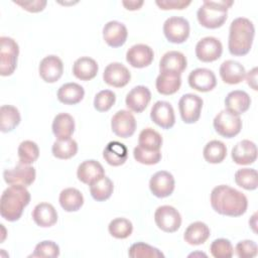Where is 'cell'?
I'll return each mask as SVG.
<instances>
[{"instance_id": "6da1fadb", "label": "cell", "mask_w": 258, "mask_h": 258, "mask_svg": "<svg viewBox=\"0 0 258 258\" xmlns=\"http://www.w3.org/2000/svg\"><path fill=\"white\" fill-rule=\"evenodd\" d=\"M211 206L220 215L239 217L247 211L248 200L238 189L221 184L214 187L211 192Z\"/></svg>"}, {"instance_id": "7a4b0ae2", "label": "cell", "mask_w": 258, "mask_h": 258, "mask_svg": "<svg viewBox=\"0 0 258 258\" xmlns=\"http://www.w3.org/2000/svg\"><path fill=\"white\" fill-rule=\"evenodd\" d=\"M30 202V194L26 186L10 184L1 195L0 214L8 222H15L21 217L24 208Z\"/></svg>"}, {"instance_id": "3957f363", "label": "cell", "mask_w": 258, "mask_h": 258, "mask_svg": "<svg viewBox=\"0 0 258 258\" xmlns=\"http://www.w3.org/2000/svg\"><path fill=\"white\" fill-rule=\"evenodd\" d=\"M255 34L254 24L246 17H238L231 22L228 47L231 54L242 56L247 54L252 46Z\"/></svg>"}, {"instance_id": "277c9868", "label": "cell", "mask_w": 258, "mask_h": 258, "mask_svg": "<svg viewBox=\"0 0 258 258\" xmlns=\"http://www.w3.org/2000/svg\"><path fill=\"white\" fill-rule=\"evenodd\" d=\"M232 5L233 1L205 0L197 12L200 24L210 29L221 27L227 20L228 8Z\"/></svg>"}, {"instance_id": "5b68a950", "label": "cell", "mask_w": 258, "mask_h": 258, "mask_svg": "<svg viewBox=\"0 0 258 258\" xmlns=\"http://www.w3.org/2000/svg\"><path fill=\"white\" fill-rule=\"evenodd\" d=\"M0 44V75L10 76L17 66L19 46L13 38L8 36H1Z\"/></svg>"}, {"instance_id": "8992f818", "label": "cell", "mask_w": 258, "mask_h": 258, "mask_svg": "<svg viewBox=\"0 0 258 258\" xmlns=\"http://www.w3.org/2000/svg\"><path fill=\"white\" fill-rule=\"evenodd\" d=\"M213 125L218 134L226 138H232L240 133L242 120L239 115L225 109L216 115Z\"/></svg>"}, {"instance_id": "52a82bcc", "label": "cell", "mask_w": 258, "mask_h": 258, "mask_svg": "<svg viewBox=\"0 0 258 258\" xmlns=\"http://www.w3.org/2000/svg\"><path fill=\"white\" fill-rule=\"evenodd\" d=\"M163 33L172 43H182L189 35V23L180 16H171L163 23Z\"/></svg>"}, {"instance_id": "ba28073f", "label": "cell", "mask_w": 258, "mask_h": 258, "mask_svg": "<svg viewBox=\"0 0 258 258\" xmlns=\"http://www.w3.org/2000/svg\"><path fill=\"white\" fill-rule=\"evenodd\" d=\"M154 221L157 227L166 233L177 231L181 225V216L172 206H160L154 213Z\"/></svg>"}, {"instance_id": "9c48e42d", "label": "cell", "mask_w": 258, "mask_h": 258, "mask_svg": "<svg viewBox=\"0 0 258 258\" xmlns=\"http://www.w3.org/2000/svg\"><path fill=\"white\" fill-rule=\"evenodd\" d=\"M203 108V100L195 94H184L178 102L179 114L182 121L186 124L196 123L201 116Z\"/></svg>"}, {"instance_id": "30bf717a", "label": "cell", "mask_w": 258, "mask_h": 258, "mask_svg": "<svg viewBox=\"0 0 258 258\" xmlns=\"http://www.w3.org/2000/svg\"><path fill=\"white\" fill-rule=\"evenodd\" d=\"M35 168L33 166L18 163L13 168L5 169L3 171V177L8 184H20L28 186L35 180Z\"/></svg>"}, {"instance_id": "8fae6325", "label": "cell", "mask_w": 258, "mask_h": 258, "mask_svg": "<svg viewBox=\"0 0 258 258\" xmlns=\"http://www.w3.org/2000/svg\"><path fill=\"white\" fill-rule=\"evenodd\" d=\"M111 128L115 135L121 138L132 136L136 129V120L133 114L127 110H120L115 113L111 120Z\"/></svg>"}, {"instance_id": "7c38bea8", "label": "cell", "mask_w": 258, "mask_h": 258, "mask_svg": "<svg viewBox=\"0 0 258 258\" xmlns=\"http://www.w3.org/2000/svg\"><path fill=\"white\" fill-rule=\"evenodd\" d=\"M223 52L221 41L214 36H206L198 41L196 45V55L204 62L217 60Z\"/></svg>"}, {"instance_id": "4fadbf2b", "label": "cell", "mask_w": 258, "mask_h": 258, "mask_svg": "<svg viewBox=\"0 0 258 258\" xmlns=\"http://www.w3.org/2000/svg\"><path fill=\"white\" fill-rule=\"evenodd\" d=\"M174 183V177L170 172L160 170L151 176L149 180V188L155 197L166 198L172 194Z\"/></svg>"}, {"instance_id": "5bb4252c", "label": "cell", "mask_w": 258, "mask_h": 258, "mask_svg": "<svg viewBox=\"0 0 258 258\" xmlns=\"http://www.w3.org/2000/svg\"><path fill=\"white\" fill-rule=\"evenodd\" d=\"M187 81L190 88L199 92L212 91L217 85V79L214 72L205 68H199L191 71Z\"/></svg>"}, {"instance_id": "9a60e30c", "label": "cell", "mask_w": 258, "mask_h": 258, "mask_svg": "<svg viewBox=\"0 0 258 258\" xmlns=\"http://www.w3.org/2000/svg\"><path fill=\"white\" fill-rule=\"evenodd\" d=\"M38 72L40 78L46 83H54L60 79L63 73L61 59L53 54L43 57L39 63Z\"/></svg>"}, {"instance_id": "2e32d148", "label": "cell", "mask_w": 258, "mask_h": 258, "mask_svg": "<svg viewBox=\"0 0 258 258\" xmlns=\"http://www.w3.org/2000/svg\"><path fill=\"white\" fill-rule=\"evenodd\" d=\"M154 57L153 49L143 43H137L132 45L126 52V60L127 62L137 69H142L148 67Z\"/></svg>"}, {"instance_id": "e0dca14e", "label": "cell", "mask_w": 258, "mask_h": 258, "mask_svg": "<svg viewBox=\"0 0 258 258\" xmlns=\"http://www.w3.org/2000/svg\"><path fill=\"white\" fill-rule=\"evenodd\" d=\"M151 120L163 129L171 128L175 123L174 110L170 103L166 101H157L150 111Z\"/></svg>"}, {"instance_id": "ac0fdd59", "label": "cell", "mask_w": 258, "mask_h": 258, "mask_svg": "<svg viewBox=\"0 0 258 258\" xmlns=\"http://www.w3.org/2000/svg\"><path fill=\"white\" fill-rule=\"evenodd\" d=\"M103 79L109 86L122 88L129 83L131 74L124 64L120 62H111L105 68Z\"/></svg>"}, {"instance_id": "d6986e66", "label": "cell", "mask_w": 258, "mask_h": 258, "mask_svg": "<svg viewBox=\"0 0 258 258\" xmlns=\"http://www.w3.org/2000/svg\"><path fill=\"white\" fill-rule=\"evenodd\" d=\"M127 36L128 31L126 26L117 20H111L103 27V38L109 46H122L125 43Z\"/></svg>"}, {"instance_id": "ffe728a7", "label": "cell", "mask_w": 258, "mask_h": 258, "mask_svg": "<svg viewBox=\"0 0 258 258\" xmlns=\"http://www.w3.org/2000/svg\"><path fill=\"white\" fill-rule=\"evenodd\" d=\"M231 155L232 159L237 164L247 165L254 163L257 158L256 144L248 139L241 140L232 148Z\"/></svg>"}, {"instance_id": "44dd1931", "label": "cell", "mask_w": 258, "mask_h": 258, "mask_svg": "<svg viewBox=\"0 0 258 258\" xmlns=\"http://www.w3.org/2000/svg\"><path fill=\"white\" fill-rule=\"evenodd\" d=\"M151 100V93L145 86H136L126 96V106L135 113H141L145 110Z\"/></svg>"}, {"instance_id": "7402d4cb", "label": "cell", "mask_w": 258, "mask_h": 258, "mask_svg": "<svg viewBox=\"0 0 258 258\" xmlns=\"http://www.w3.org/2000/svg\"><path fill=\"white\" fill-rule=\"evenodd\" d=\"M219 72L223 82L229 85H236L241 83L246 76L245 68L239 61L233 59H227L223 61Z\"/></svg>"}, {"instance_id": "603a6c76", "label": "cell", "mask_w": 258, "mask_h": 258, "mask_svg": "<svg viewBox=\"0 0 258 258\" xmlns=\"http://www.w3.org/2000/svg\"><path fill=\"white\" fill-rule=\"evenodd\" d=\"M105 175V170L102 164L94 159H89L83 161L77 170V176L79 180L86 184H91L97 179Z\"/></svg>"}, {"instance_id": "cb8c5ba5", "label": "cell", "mask_w": 258, "mask_h": 258, "mask_svg": "<svg viewBox=\"0 0 258 258\" xmlns=\"http://www.w3.org/2000/svg\"><path fill=\"white\" fill-rule=\"evenodd\" d=\"M186 57L183 53L176 50L165 52L159 61L160 72H172L181 75L186 69Z\"/></svg>"}, {"instance_id": "d4e9b609", "label": "cell", "mask_w": 258, "mask_h": 258, "mask_svg": "<svg viewBox=\"0 0 258 258\" xmlns=\"http://www.w3.org/2000/svg\"><path fill=\"white\" fill-rule=\"evenodd\" d=\"M32 219L37 226L48 228L57 222V213L51 204L40 203L34 207Z\"/></svg>"}, {"instance_id": "484cf974", "label": "cell", "mask_w": 258, "mask_h": 258, "mask_svg": "<svg viewBox=\"0 0 258 258\" xmlns=\"http://www.w3.org/2000/svg\"><path fill=\"white\" fill-rule=\"evenodd\" d=\"M251 105L250 96L242 90L230 92L225 99L226 109L237 115L245 113Z\"/></svg>"}, {"instance_id": "4316f807", "label": "cell", "mask_w": 258, "mask_h": 258, "mask_svg": "<svg viewBox=\"0 0 258 258\" xmlns=\"http://www.w3.org/2000/svg\"><path fill=\"white\" fill-rule=\"evenodd\" d=\"M181 85L179 74L172 72H160L156 78V90L161 95H171L176 93Z\"/></svg>"}, {"instance_id": "83f0119b", "label": "cell", "mask_w": 258, "mask_h": 258, "mask_svg": "<svg viewBox=\"0 0 258 258\" xmlns=\"http://www.w3.org/2000/svg\"><path fill=\"white\" fill-rule=\"evenodd\" d=\"M103 157L108 164L112 166H119L125 163L128 157V149L125 144L119 141L109 142L104 151Z\"/></svg>"}, {"instance_id": "f1b7e54d", "label": "cell", "mask_w": 258, "mask_h": 258, "mask_svg": "<svg viewBox=\"0 0 258 258\" xmlns=\"http://www.w3.org/2000/svg\"><path fill=\"white\" fill-rule=\"evenodd\" d=\"M98 63L95 59L89 56L78 58L73 64V74L76 78L82 81H90L98 74Z\"/></svg>"}, {"instance_id": "f546056e", "label": "cell", "mask_w": 258, "mask_h": 258, "mask_svg": "<svg viewBox=\"0 0 258 258\" xmlns=\"http://www.w3.org/2000/svg\"><path fill=\"white\" fill-rule=\"evenodd\" d=\"M75 131V120L68 113L57 114L52 121V132L59 140L71 138Z\"/></svg>"}, {"instance_id": "4dcf8cb0", "label": "cell", "mask_w": 258, "mask_h": 258, "mask_svg": "<svg viewBox=\"0 0 258 258\" xmlns=\"http://www.w3.org/2000/svg\"><path fill=\"white\" fill-rule=\"evenodd\" d=\"M85 96L84 88L77 83H67L57 90V99L66 105H76Z\"/></svg>"}, {"instance_id": "1f68e13d", "label": "cell", "mask_w": 258, "mask_h": 258, "mask_svg": "<svg viewBox=\"0 0 258 258\" xmlns=\"http://www.w3.org/2000/svg\"><path fill=\"white\" fill-rule=\"evenodd\" d=\"M210 237V228L204 222H194L184 231L183 239L189 245L204 244Z\"/></svg>"}, {"instance_id": "d6a6232c", "label": "cell", "mask_w": 258, "mask_h": 258, "mask_svg": "<svg viewBox=\"0 0 258 258\" xmlns=\"http://www.w3.org/2000/svg\"><path fill=\"white\" fill-rule=\"evenodd\" d=\"M59 204L66 212L79 211L84 205V197L82 192L75 187H68L59 194Z\"/></svg>"}, {"instance_id": "836d02e7", "label": "cell", "mask_w": 258, "mask_h": 258, "mask_svg": "<svg viewBox=\"0 0 258 258\" xmlns=\"http://www.w3.org/2000/svg\"><path fill=\"white\" fill-rule=\"evenodd\" d=\"M0 130L3 133L14 130L20 123V113L18 109L11 105H3L0 108Z\"/></svg>"}, {"instance_id": "e575fe53", "label": "cell", "mask_w": 258, "mask_h": 258, "mask_svg": "<svg viewBox=\"0 0 258 258\" xmlns=\"http://www.w3.org/2000/svg\"><path fill=\"white\" fill-rule=\"evenodd\" d=\"M114 190L113 181L106 175L97 179L90 184V194L97 202H104L108 200Z\"/></svg>"}, {"instance_id": "d590c367", "label": "cell", "mask_w": 258, "mask_h": 258, "mask_svg": "<svg viewBox=\"0 0 258 258\" xmlns=\"http://www.w3.org/2000/svg\"><path fill=\"white\" fill-rule=\"evenodd\" d=\"M203 155L209 163H220L227 156V147L220 140H212L204 147Z\"/></svg>"}, {"instance_id": "8d00e7d4", "label": "cell", "mask_w": 258, "mask_h": 258, "mask_svg": "<svg viewBox=\"0 0 258 258\" xmlns=\"http://www.w3.org/2000/svg\"><path fill=\"white\" fill-rule=\"evenodd\" d=\"M138 145L145 150L158 151L162 145V137L157 131L148 127L140 132Z\"/></svg>"}, {"instance_id": "74e56055", "label": "cell", "mask_w": 258, "mask_h": 258, "mask_svg": "<svg viewBox=\"0 0 258 258\" xmlns=\"http://www.w3.org/2000/svg\"><path fill=\"white\" fill-rule=\"evenodd\" d=\"M78 151V143L76 140L69 138L64 140H55L51 147V152L58 159H69L76 155Z\"/></svg>"}, {"instance_id": "f35d334b", "label": "cell", "mask_w": 258, "mask_h": 258, "mask_svg": "<svg viewBox=\"0 0 258 258\" xmlns=\"http://www.w3.org/2000/svg\"><path fill=\"white\" fill-rule=\"evenodd\" d=\"M128 255L131 258H164V254L159 249L143 242L131 245Z\"/></svg>"}, {"instance_id": "ab89813d", "label": "cell", "mask_w": 258, "mask_h": 258, "mask_svg": "<svg viewBox=\"0 0 258 258\" xmlns=\"http://www.w3.org/2000/svg\"><path fill=\"white\" fill-rule=\"evenodd\" d=\"M39 156L38 145L31 140H24L18 146L19 162L30 165Z\"/></svg>"}, {"instance_id": "60d3db41", "label": "cell", "mask_w": 258, "mask_h": 258, "mask_svg": "<svg viewBox=\"0 0 258 258\" xmlns=\"http://www.w3.org/2000/svg\"><path fill=\"white\" fill-rule=\"evenodd\" d=\"M235 181L236 183L247 189L253 190L257 188L258 177L257 171L254 168H241L235 172Z\"/></svg>"}, {"instance_id": "b9f144b4", "label": "cell", "mask_w": 258, "mask_h": 258, "mask_svg": "<svg viewBox=\"0 0 258 258\" xmlns=\"http://www.w3.org/2000/svg\"><path fill=\"white\" fill-rule=\"evenodd\" d=\"M108 230L111 236L114 238L125 239L132 234L133 225L128 219L116 218L110 222Z\"/></svg>"}, {"instance_id": "7bdbcfd3", "label": "cell", "mask_w": 258, "mask_h": 258, "mask_svg": "<svg viewBox=\"0 0 258 258\" xmlns=\"http://www.w3.org/2000/svg\"><path fill=\"white\" fill-rule=\"evenodd\" d=\"M211 254L215 258H231L233 256V246L228 239L220 238L212 242Z\"/></svg>"}, {"instance_id": "ee69618b", "label": "cell", "mask_w": 258, "mask_h": 258, "mask_svg": "<svg viewBox=\"0 0 258 258\" xmlns=\"http://www.w3.org/2000/svg\"><path fill=\"white\" fill-rule=\"evenodd\" d=\"M116 95L110 90L100 91L94 99V107L99 112H106L115 104Z\"/></svg>"}, {"instance_id": "f6af8a7d", "label": "cell", "mask_w": 258, "mask_h": 258, "mask_svg": "<svg viewBox=\"0 0 258 258\" xmlns=\"http://www.w3.org/2000/svg\"><path fill=\"white\" fill-rule=\"evenodd\" d=\"M133 155L136 161L142 164L146 165H152L156 164L161 159V152L158 151H149L141 148L139 145H137L133 150Z\"/></svg>"}, {"instance_id": "bcb514c9", "label": "cell", "mask_w": 258, "mask_h": 258, "mask_svg": "<svg viewBox=\"0 0 258 258\" xmlns=\"http://www.w3.org/2000/svg\"><path fill=\"white\" fill-rule=\"evenodd\" d=\"M59 255V247L53 241H42L35 246L33 253L30 255L31 257H58Z\"/></svg>"}, {"instance_id": "7dc6e473", "label": "cell", "mask_w": 258, "mask_h": 258, "mask_svg": "<svg viewBox=\"0 0 258 258\" xmlns=\"http://www.w3.org/2000/svg\"><path fill=\"white\" fill-rule=\"evenodd\" d=\"M236 254L240 258H252L257 255V244L252 240L240 241L236 245Z\"/></svg>"}, {"instance_id": "c3c4849f", "label": "cell", "mask_w": 258, "mask_h": 258, "mask_svg": "<svg viewBox=\"0 0 258 258\" xmlns=\"http://www.w3.org/2000/svg\"><path fill=\"white\" fill-rule=\"evenodd\" d=\"M156 5L162 10H169V9H184L187 7L191 1L190 0H156Z\"/></svg>"}, {"instance_id": "681fc988", "label": "cell", "mask_w": 258, "mask_h": 258, "mask_svg": "<svg viewBox=\"0 0 258 258\" xmlns=\"http://www.w3.org/2000/svg\"><path fill=\"white\" fill-rule=\"evenodd\" d=\"M15 4L19 5L20 7H22L23 9L29 11V12H40L42 11L47 2L45 0H32V1H23V0H16L13 1Z\"/></svg>"}, {"instance_id": "f907efd6", "label": "cell", "mask_w": 258, "mask_h": 258, "mask_svg": "<svg viewBox=\"0 0 258 258\" xmlns=\"http://www.w3.org/2000/svg\"><path fill=\"white\" fill-rule=\"evenodd\" d=\"M246 80H247V84L253 89V90H257V68H253L251 71L248 72L247 76H246Z\"/></svg>"}, {"instance_id": "816d5d0a", "label": "cell", "mask_w": 258, "mask_h": 258, "mask_svg": "<svg viewBox=\"0 0 258 258\" xmlns=\"http://www.w3.org/2000/svg\"><path fill=\"white\" fill-rule=\"evenodd\" d=\"M143 3L144 2L142 0H124V1H122L123 6L127 10H137L143 5Z\"/></svg>"}]
</instances>
